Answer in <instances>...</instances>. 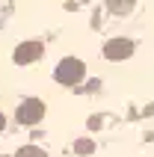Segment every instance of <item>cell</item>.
Masks as SVG:
<instances>
[{"label": "cell", "instance_id": "cell-1", "mask_svg": "<svg viewBox=\"0 0 154 157\" xmlns=\"http://www.w3.org/2000/svg\"><path fill=\"white\" fill-rule=\"evenodd\" d=\"M86 74V65L77 56H65V59H60V65H56V71H53V77L60 80V83H65V86H74V83H80Z\"/></svg>", "mask_w": 154, "mask_h": 157}, {"label": "cell", "instance_id": "cell-2", "mask_svg": "<svg viewBox=\"0 0 154 157\" xmlns=\"http://www.w3.org/2000/svg\"><path fill=\"white\" fill-rule=\"evenodd\" d=\"M42 116H44V104L39 101V98H27L24 104L18 107L15 119L21 124H36V122H42Z\"/></svg>", "mask_w": 154, "mask_h": 157}, {"label": "cell", "instance_id": "cell-3", "mask_svg": "<svg viewBox=\"0 0 154 157\" xmlns=\"http://www.w3.org/2000/svg\"><path fill=\"white\" fill-rule=\"evenodd\" d=\"M137 44L130 42V39H113V42L104 44V56L107 59H128L130 53H133Z\"/></svg>", "mask_w": 154, "mask_h": 157}, {"label": "cell", "instance_id": "cell-4", "mask_svg": "<svg viewBox=\"0 0 154 157\" xmlns=\"http://www.w3.org/2000/svg\"><path fill=\"white\" fill-rule=\"evenodd\" d=\"M42 53H44V44L33 39V42H24L21 48H15V62H18V65H30V62L39 59Z\"/></svg>", "mask_w": 154, "mask_h": 157}, {"label": "cell", "instance_id": "cell-5", "mask_svg": "<svg viewBox=\"0 0 154 157\" xmlns=\"http://www.w3.org/2000/svg\"><path fill=\"white\" fill-rule=\"evenodd\" d=\"M133 6H137V0H107V9L116 15H128V12H133Z\"/></svg>", "mask_w": 154, "mask_h": 157}, {"label": "cell", "instance_id": "cell-6", "mask_svg": "<svg viewBox=\"0 0 154 157\" xmlns=\"http://www.w3.org/2000/svg\"><path fill=\"white\" fill-rule=\"evenodd\" d=\"M15 157H48V154H44L42 148H36V145H24V148L18 151Z\"/></svg>", "mask_w": 154, "mask_h": 157}, {"label": "cell", "instance_id": "cell-7", "mask_svg": "<svg viewBox=\"0 0 154 157\" xmlns=\"http://www.w3.org/2000/svg\"><path fill=\"white\" fill-rule=\"evenodd\" d=\"M74 148L80 151V154H89V151H92L95 145H92V140H77V145H74Z\"/></svg>", "mask_w": 154, "mask_h": 157}, {"label": "cell", "instance_id": "cell-8", "mask_svg": "<svg viewBox=\"0 0 154 157\" xmlns=\"http://www.w3.org/2000/svg\"><path fill=\"white\" fill-rule=\"evenodd\" d=\"M3 128H6V116L0 113V131H3Z\"/></svg>", "mask_w": 154, "mask_h": 157}]
</instances>
